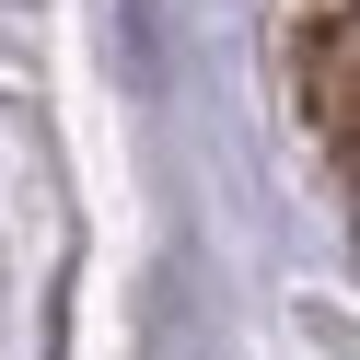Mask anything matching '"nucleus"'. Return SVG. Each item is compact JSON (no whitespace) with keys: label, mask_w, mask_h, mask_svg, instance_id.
<instances>
[{"label":"nucleus","mask_w":360,"mask_h":360,"mask_svg":"<svg viewBox=\"0 0 360 360\" xmlns=\"http://www.w3.org/2000/svg\"><path fill=\"white\" fill-rule=\"evenodd\" d=\"M314 117L337 128V140H360V12H337L326 35H314V70H302Z\"/></svg>","instance_id":"1"}]
</instances>
